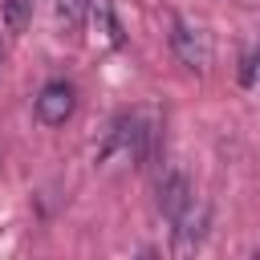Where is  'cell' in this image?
Returning <instances> with one entry per match:
<instances>
[{
  "mask_svg": "<svg viewBox=\"0 0 260 260\" xmlns=\"http://www.w3.org/2000/svg\"><path fill=\"white\" fill-rule=\"evenodd\" d=\"M73 106H77V93H73L69 81H49L32 102V110H37V118L45 126H65L73 118Z\"/></svg>",
  "mask_w": 260,
  "mask_h": 260,
  "instance_id": "obj_2",
  "label": "cell"
},
{
  "mask_svg": "<svg viewBox=\"0 0 260 260\" xmlns=\"http://www.w3.org/2000/svg\"><path fill=\"white\" fill-rule=\"evenodd\" d=\"M191 199H195V191H191V183H187L183 171H167V175L158 179V211H162L167 219H175Z\"/></svg>",
  "mask_w": 260,
  "mask_h": 260,
  "instance_id": "obj_4",
  "label": "cell"
},
{
  "mask_svg": "<svg viewBox=\"0 0 260 260\" xmlns=\"http://www.w3.org/2000/svg\"><path fill=\"white\" fill-rule=\"evenodd\" d=\"M0 57H4V45H0Z\"/></svg>",
  "mask_w": 260,
  "mask_h": 260,
  "instance_id": "obj_9",
  "label": "cell"
},
{
  "mask_svg": "<svg viewBox=\"0 0 260 260\" xmlns=\"http://www.w3.org/2000/svg\"><path fill=\"white\" fill-rule=\"evenodd\" d=\"M57 24L65 32H77L85 24V0H57Z\"/></svg>",
  "mask_w": 260,
  "mask_h": 260,
  "instance_id": "obj_7",
  "label": "cell"
},
{
  "mask_svg": "<svg viewBox=\"0 0 260 260\" xmlns=\"http://www.w3.org/2000/svg\"><path fill=\"white\" fill-rule=\"evenodd\" d=\"M81 28H98L93 37H102L106 45H118V41H122L110 0H85V24H81Z\"/></svg>",
  "mask_w": 260,
  "mask_h": 260,
  "instance_id": "obj_5",
  "label": "cell"
},
{
  "mask_svg": "<svg viewBox=\"0 0 260 260\" xmlns=\"http://www.w3.org/2000/svg\"><path fill=\"white\" fill-rule=\"evenodd\" d=\"M171 223H175V248H179V252H191V248L207 236V203H203V199H191Z\"/></svg>",
  "mask_w": 260,
  "mask_h": 260,
  "instance_id": "obj_3",
  "label": "cell"
},
{
  "mask_svg": "<svg viewBox=\"0 0 260 260\" xmlns=\"http://www.w3.org/2000/svg\"><path fill=\"white\" fill-rule=\"evenodd\" d=\"M171 53L179 57L183 69L203 73L207 61H211V37L203 32V24H195L187 16H175V24H171Z\"/></svg>",
  "mask_w": 260,
  "mask_h": 260,
  "instance_id": "obj_1",
  "label": "cell"
},
{
  "mask_svg": "<svg viewBox=\"0 0 260 260\" xmlns=\"http://www.w3.org/2000/svg\"><path fill=\"white\" fill-rule=\"evenodd\" d=\"M28 16H32V0H4V24H8V32H24Z\"/></svg>",
  "mask_w": 260,
  "mask_h": 260,
  "instance_id": "obj_8",
  "label": "cell"
},
{
  "mask_svg": "<svg viewBox=\"0 0 260 260\" xmlns=\"http://www.w3.org/2000/svg\"><path fill=\"white\" fill-rule=\"evenodd\" d=\"M240 85L244 89H260V37L244 49L240 57Z\"/></svg>",
  "mask_w": 260,
  "mask_h": 260,
  "instance_id": "obj_6",
  "label": "cell"
}]
</instances>
